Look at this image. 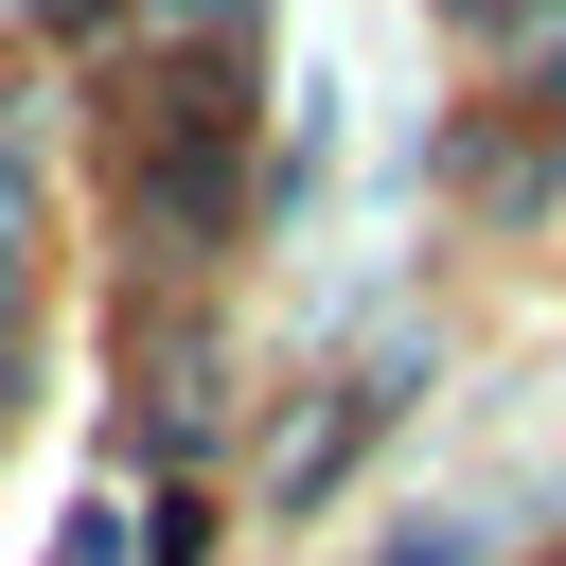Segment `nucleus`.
I'll return each instance as SVG.
<instances>
[{
	"label": "nucleus",
	"instance_id": "1",
	"mask_svg": "<svg viewBox=\"0 0 566 566\" xmlns=\"http://www.w3.org/2000/svg\"><path fill=\"white\" fill-rule=\"evenodd\" d=\"M407 566H460V548H407Z\"/></svg>",
	"mask_w": 566,
	"mask_h": 566
}]
</instances>
